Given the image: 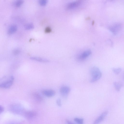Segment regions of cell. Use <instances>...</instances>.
Masks as SVG:
<instances>
[{"label":"cell","instance_id":"6da1fadb","mask_svg":"<svg viewBox=\"0 0 124 124\" xmlns=\"http://www.w3.org/2000/svg\"><path fill=\"white\" fill-rule=\"evenodd\" d=\"M90 73L91 78L90 82L93 83L99 80L102 75L100 69L96 66H93L90 69Z\"/></svg>","mask_w":124,"mask_h":124},{"label":"cell","instance_id":"7a4b0ae2","mask_svg":"<svg viewBox=\"0 0 124 124\" xmlns=\"http://www.w3.org/2000/svg\"><path fill=\"white\" fill-rule=\"evenodd\" d=\"M9 109L10 111L16 114H21L25 112L23 107L21 105L17 104L10 105Z\"/></svg>","mask_w":124,"mask_h":124},{"label":"cell","instance_id":"3957f363","mask_svg":"<svg viewBox=\"0 0 124 124\" xmlns=\"http://www.w3.org/2000/svg\"><path fill=\"white\" fill-rule=\"evenodd\" d=\"M14 80V77L11 76L8 80L0 83V88H10L12 85Z\"/></svg>","mask_w":124,"mask_h":124},{"label":"cell","instance_id":"277c9868","mask_svg":"<svg viewBox=\"0 0 124 124\" xmlns=\"http://www.w3.org/2000/svg\"><path fill=\"white\" fill-rule=\"evenodd\" d=\"M121 27L122 25L121 23H116L109 26L108 29L113 34L116 35L120 31Z\"/></svg>","mask_w":124,"mask_h":124},{"label":"cell","instance_id":"5b68a950","mask_svg":"<svg viewBox=\"0 0 124 124\" xmlns=\"http://www.w3.org/2000/svg\"><path fill=\"white\" fill-rule=\"evenodd\" d=\"M81 2L80 0H76L69 2L66 6L68 9H71L77 8L80 5Z\"/></svg>","mask_w":124,"mask_h":124},{"label":"cell","instance_id":"8992f818","mask_svg":"<svg viewBox=\"0 0 124 124\" xmlns=\"http://www.w3.org/2000/svg\"><path fill=\"white\" fill-rule=\"evenodd\" d=\"M108 112L104 111L94 121L93 124H99L102 122L104 119L107 115Z\"/></svg>","mask_w":124,"mask_h":124},{"label":"cell","instance_id":"52a82bcc","mask_svg":"<svg viewBox=\"0 0 124 124\" xmlns=\"http://www.w3.org/2000/svg\"><path fill=\"white\" fill-rule=\"evenodd\" d=\"M70 90V87L67 86H62L60 89V92L61 95L65 97L67 96Z\"/></svg>","mask_w":124,"mask_h":124},{"label":"cell","instance_id":"ba28073f","mask_svg":"<svg viewBox=\"0 0 124 124\" xmlns=\"http://www.w3.org/2000/svg\"><path fill=\"white\" fill-rule=\"evenodd\" d=\"M43 94L45 96L49 97L54 96L55 94L54 91L51 89H46L42 91Z\"/></svg>","mask_w":124,"mask_h":124},{"label":"cell","instance_id":"9c48e42d","mask_svg":"<svg viewBox=\"0 0 124 124\" xmlns=\"http://www.w3.org/2000/svg\"><path fill=\"white\" fill-rule=\"evenodd\" d=\"M91 51L89 50H85L79 56L78 58L80 60L84 59L88 57L91 54Z\"/></svg>","mask_w":124,"mask_h":124},{"label":"cell","instance_id":"30bf717a","mask_svg":"<svg viewBox=\"0 0 124 124\" xmlns=\"http://www.w3.org/2000/svg\"><path fill=\"white\" fill-rule=\"evenodd\" d=\"M17 27L15 24L10 25L8 29V33L9 34H12L16 32L17 30Z\"/></svg>","mask_w":124,"mask_h":124},{"label":"cell","instance_id":"8fae6325","mask_svg":"<svg viewBox=\"0 0 124 124\" xmlns=\"http://www.w3.org/2000/svg\"><path fill=\"white\" fill-rule=\"evenodd\" d=\"M24 114L27 118L31 119L35 117L37 114L36 112L33 111H28L25 112Z\"/></svg>","mask_w":124,"mask_h":124},{"label":"cell","instance_id":"7c38bea8","mask_svg":"<svg viewBox=\"0 0 124 124\" xmlns=\"http://www.w3.org/2000/svg\"><path fill=\"white\" fill-rule=\"evenodd\" d=\"M30 59L31 60L41 62H49L47 59L38 57H30Z\"/></svg>","mask_w":124,"mask_h":124},{"label":"cell","instance_id":"4fadbf2b","mask_svg":"<svg viewBox=\"0 0 124 124\" xmlns=\"http://www.w3.org/2000/svg\"><path fill=\"white\" fill-rule=\"evenodd\" d=\"M32 95L34 99L37 101H41L42 100V98L41 96L38 93L34 92L32 93Z\"/></svg>","mask_w":124,"mask_h":124},{"label":"cell","instance_id":"5bb4252c","mask_svg":"<svg viewBox=\"0 0 124 124\" xmlns=\"http://www.w3.org/2000/svg\"><path fill=\"white\" fill-rule=\"evenodd\" d=\"M113 85L116 90L117 91H120L123 86L122 83L117 82H114L113 83Z\"/></svg>","mask_w":124,"mask_h":124},{"label":"cell","instance_id":"9a60e30c","mask_svg":"<svg viewBox=\"0 0 124 124\" xmlns=\"http://www.w3.org/2000/svg\"><path fill=\"white\" fill-rule=\"evenodd\" d=\"M23 0H17L15 1L14 2V6L16 7H18L20 6L23 3Z\"/></svg>","mask_w":124,"mask_h":124},{"label":"cell","instance_id":"2e32d148","mask_svg":"<svg viewBox=\"0 0 124 124\" xmlns=\"http://www.w3.org/2000/svg\"><path fill=\"white\" fill-rule=\"evenodd\" d=\"M24 27L25 30H29L33 29L34 28V26L32 23H29L25 24Z\"/></svg>","mask_w":124,"mask_h":124},{"label":"cell","instance_id":"e0dca14e","mask_svg":"<svg viewBox=\"0 0 124 124\" xmlns=\"http://www.w3.org/2000/svg\"><path fill=\"white\" fill-rule=\"evenodd\" d=\"M74 121L78 124H83L84 119L81 118L76 117L74 119Z\"/></svg>","mask_w":124,"mask_h":124},{"label":"cell","instance_id":"ac0fdd59","mask_svg":"<svg viewBox=\"0 0 124 124\" xmlns=\"http://www.w3.org/2000/svg\"><path fill=\"white\" fill-rule=\"evenodd\" d=\"M113 71L116 74H119L121 71L122 69L120 68H113L112 69Z\"/></svg>","mask_w":124,"mask_h":124},{"label":"cell","instance_id":"d6986e66","mask_svg":"<svg viewBox=\"0 0 124 124\" xmlns=\"http://www.w3.org/2000/svg\"><path fill=\"white\" fill-rule=\"evenodd\" d=\"M48 2L47 0H39L38 3L41 6H44L46 5Z\"/></svg>","mask_w":124,"mask_h":124},{"label":"cell","instance_id":"ffe728a7","mask_svg":"<svg viewBox=\"0 0 124 124\" xmlns=\"http://www.w3.org/2000/svg\"><path fill=\"white\" fill-rule=\"evenodd\" d=\"M20 50L18 48H16L13 51V53L15 55H17L19 54L20 52Z\"/></svg>","mask_w":124,"mask_h":124},{"label":"cell","instance_id":"44dd1931","mask_svg":"<svg viewBox=\"0 0 124 124\" xmlns=\"http://www.w3.org/2000/svg\"><path fill=\"white\" fill-rule=\"evenodd\" d=\"M45 31L46 33H50L51 31V29L50 27H47L45 28Z\"/></svg>","mask_w":124,"mask_h":124},{"label":"cell","instance_id":"7402d4cb","mask_svg":"<svg viewBox=\"0 0 124 124\" xmlns=\"http://www.w3.org/2000/svg\"><path fill=\"white\" fill-rule=\"evenodd\" d=\"M56 103L57 105L59 107L61 106V100L60 98L57 99L56 100Z\"/></svg>","mask_w":124,"mask_h":124},{"label":"cell","instance_id":"603a6c76","mask_svg":"<svg viewBox=\"0 0 124 124\" xmlns=\"http://www.w3.org/2000/svg\"><path fill=\"white\" fill-rule=\"evenodd\" d=\"M6 124H18L16 122L11 121L7 122Z\"/></svg>","mask_w":124,"mask_h":124},{"label":"cell","instance_id":"cb8c5ba5","mask_svg":"<svg viewBox=\"0 0 124 124\" xmlns=\"http://www.w3.org/2000/svg\"><path fill=\"white\" fill-rule=\"evenodd\" d=\"M4 111V108L2 106L0 105V114L3 112Z\"/></svg>","mask_w":124,"mask_h":124},{"label":"cell","instance_id":"d4e9b609","mask_svg":"<svg viewBox=\"0 0 124 124\" xmlns=\"http://www.w3.org/2000/svg\"><path fill=\"white\" fill-rule=\"evenodd\" d=\"M66 122L67 124H75L71 121L68 120H66Z\"/></svg>","mask_w":124,"mask_h":124}]
</instances>
